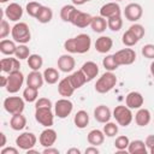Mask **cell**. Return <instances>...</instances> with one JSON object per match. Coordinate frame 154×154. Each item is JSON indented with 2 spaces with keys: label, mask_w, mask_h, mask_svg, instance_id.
<instances>
[{
  "label": "cell",
  "mask_w": 154,
  "mask_h": 154,
  "mask_svg": "<svg viewBox=\"0 0 154 154\" xmlns=\"http://www.w3.org/2000/svg\"><path fill=\"white\" fill-rule=\"evenodd\" d=\"M90 46H91V38L87 34H79L76 37L67 38L64 42V48L69 53L83 54L90 49Z\"/></svg>",
  "instance_id": "1"
},
{
  "label": "cell",
  "mask_w": 154,
  "mask_h": 154,
  "mask_svg": "<svg viewBox=\"0 0 154 154\" xmlns=\"http://www.w3.org/2000/svg\"><path fill=\"white\" fill-rule=\"evenodd\" d=\"M117 84V77L112 71H107L96 81L95 83V90L100 94H106L111 91Z\"/></svg>",
  "instance_id": "2"
},
{
  "label": "cell",
  "mask_w": 154,
  "mask_h": 154,
  "mask_svg": "<svg viewBox=\"0 0 154 154\" xmlns=\"http://www.w3.org/2000/svg\"><path fill=\"white\" fill-rule=\"evenodd\" d=\"M11 35H12V38L13 41L18 42L19 45H25L30 41L31 38V34H30V29L26 23L24 22H19V23H16L12 29H11Z\"/></svg>",
  "instance_id": "3"
},
{
  "label": "cell",
  "mask_w": 154,
  "mask_h": 154,
  "mask_svg": "<svg viewBox=\"0 0 154 154\" xmlns=\"http://www.w3.org/2000/svg\"><path fill=\"white\" fill-rule=\"evenodd\" d=\"M112 114H113L116 122L118 123V125H120V126L130 125L131 122H132V118H134L131 108H129L128 106H123V105L116 106V108L113 109Z\"/></svg>",
  "instance_id": "4"
},
{
  "label": "cell",
  "mask_w": 154,
  "mask_h": 154,
  "mask_svg": "<svg viewBox=\"0 0 154 154\" xmlns=\"http://www.w3.org/2000/svg\"><path fill=\"white\" fill-rule=\"evenodd\" d=\"M24 101L25 100L19 97V96H8L4 100V108L10 114L22 113L24 111V107H25Z\"/></svg>",
  "instance_id": "5"
},
{
  "label": "cell",
  "mask_w": 154,
  "mask_h": 154,
  "mask_svg": "<svg viewBox=\"0 0 154 154\" xmlns=\"http://www.w3.org/2000/svg\"><path fill=\"white\" fill-rule=\"evenodd\" d=\"M24 83V75L18 70L14 72L8 73L7 76V85H6V90L10 94H16L19 91V89L22 88Z\"/></svg>",
  "instance_id": "6"
},
{
  "label": "cell",
  "mask_w": 154,
  "mask_h": 154,
  "mask_svg": "<svg viewBox=\"0 0 154 154\" xmlns=\"http://www.w3.org/2000/svg\"><path fill=\"white\" fill-rule=\"evenodd\" d=\"M72 109H73V103L69 100V97L59 99L54 103V114L60 119L69 117L71 114Z\"/></svg>",
  "instance_id": "7"
},
{
  "label": "cell",
  "mask_w": 154,
  "mask_h": 154,
  "mask_svg": "<svg viewBox=\"0 0 154 154\" xmlns=\"http://www.w3.org/2000/svg\"><path fill=\"white\" fill-rule=\"evenodd\" d=\"M54 116L52 108H35V119L45 128H51L53 125Z\"/></svg>",
  "instance_id": "8"
},
{
  "label": "cell",
  "mask_w": 154,
  "mask_h": 154,
  "mask_svg": "<svg viewBox=\"0 0 154 154\" xmlns=\"http://www.w3.org/2000/svg\"><path fill=\"white\" fill-rule=\"evenodd\" d=\"M113 55H114L116 61L118 63L119 66L120 65H131L136 60V52L132 48H123V49H119Z\"/></svg>",
  "instance_id": "9"
},
{
  "label": "cell",
  "mask_w": 154,
  "mask_h": 154,
  "mask_svg": "<svg viewBox=\"0 0 154 154\" xmlns=\"http://www.w3.org/2000/svg\"><path fill=\"white\" fill-rule=\"evenodd\" d=\"M36 141H37V138H36L35 134H32V132H23L16 138V146L19 149L28 150V149L35 147Z\"/></svg>",
  "instance_id": "10"
},
{
  "label": "cell",
  "mask_w": 154,
  "mask_h": 154,
  "mask_svg": "<svg viewBox=\"0 0 154 154\" xmlns=\"http://www.w3.org/2000/svg\"><path fill=\"white\" fill-rule=\"evenodd\" d=\"M143 14V8L140 4L137 2H131L129 5L125 6V10H124V16L130 22H137L138 19H141Z\"/></svg>",
  "instance_id": "11"
},
{
  "label": "cell",
  "mask_w": 154,
  "mask_h": 154,
  "mask_svg": "<svg viewBox=\"0 0 154 154\" xmlns=\"http://www.w3.org/2000/svg\"><path fill=\"white\" fill-rule=\"evenodd\" d=\"M91 20H93V16H90L87 12H82V11L76 10L75 14L72 16L71 24H73L77 28H87L88 25H90Z\"/></svg>",
  "instance_id": "12"
},
{
  "label": "cell",
  "mask_w": 154,
  "mask_h": 154,
  "mask_svg": "<svg viewBox=\"0 0 154 154\" xmlns=\"http://www.w3.org/2000/svg\"><path fill=\"white\" fill-rule=\"evenodd\" d=\"M100 16H102L106 19L114 17V16H122V10H120L119 4H117L116 1H112V2H107L102 5L100 8Z\"/></svg>",
  "instance_id": "13"
},
{
  "label": "cell",
  "mask_w": 154,
  "mask_h": 154,
  "mask_svg": "<svg viewBox=\"0 0 154 154\" xmlns=\"http://www.w3.org/2000/svg\"><path fill=\"white\" fill-rule=\"evenodd\" d=\"M57 137H58L57 131L51 129V128H47L41 132V135L38 137V141H40V144L46 148V147H52L55 143Z\"/></svg>",
  "instance_id": "14"
},
{
  "label": "cell",
  "mask_w": 154,
  "mask_h": 154,
  "mask_svg": "<svg viewBox=\"0 0 154 154\" xmlns=\"http://www.w3.org/2000/svg\"><path fill=\"white\" fill-rule=\"evenodd\" d=\"M5 16L11 22H18L22 18V16H23V8H22V6L19 4L11 2L5 8Z\"/></svg>",
  "instance_id": "15"
},
{
  "label": "cell",
  "mask_w": 154,
  "mask_h": 154,
  "mask_svg": "<svg viewBox=\"0 0 154 154\" xmlns=\"http://www.w3.org/2000/svg\"><path fill=\"white\" fill-rule=\"evenodd\" d=\"M143 102H144V99L142 96L141 93L138 91H130L128 95H126V99H125V103L129 108L131 109H138L143 106Z\"/></svg>",
  "instance_id": "16"
},
{
  "label": "cell",
  "mask_w": 154,
  "mask_h": 154,
  "mask_svg": "<svg viewBox=\"0 0 154 154\" xmlns=\"http://www.w3.org/2000/svg\"><path fill=\"white\" fill-rule=\"evenodd\" d=\"M58 69L63 72H71L75 69L76 61L71 54H63L58 58Z\"/></svg>",
  "instance_id": "17"
},
{
  "label": "cell",
  "mask_w": 154,
  "mask_h": 154,
  "mask_svg": "<svg viewBox=\"0 0 154 154\" xmlns=\"http://www.w3.org/2000/svg\"><path fill=\"white\" fill-rule=\"evenodd\" d=\"M0 69L2 72L11 73L14 71H18L20 69L19 59L17 58H4L0 60Z\"/></svg>",
  "instance_id": "18"
},
{
  "label": "cell",
  "mask_w": 154,
  "mask_h": 154,
  "mask_svg": "<svg viewBox=\"0 0 154 154\" xmlns=\"http://www.w3.org/2000/svg\"><path fill=\"white\" fill-rule=\"evenodd\" d=\"M111 117H112V112H111V109H109L107 106H105V105H99V106H96V108L94 109V118H95L99 123L105 124V123L109 122Z\"/></svg>",
  "instance_id": "19"
},
{
  "label": "cell",
  "mask_w": 154,
  "mask_h": 154,
  "mask_svg": "<svg viewBox=\"0 0 154 154\" xmlns=\"http://www.w3.org/2000/svg\"><path fill=\"white\" fill-rule=\"evenodd\" d=\"M81 70L83 71L85 78H87V82L93 81V79L97 76V73H99V66H97V64L94 63V61H85V63L82 65Z\"/></svg>",
  "instance_id": "20"
},
{
  "label": "cell",
  "mask_w": 154,
  "mask_h": 154,
  "mask_svg": "<svg viewBox=\"0 0 154 154\" xmlns=\"http://www.w3.org/2000/svg\"><path fill=\"white\" fill-rule=\"evenodd\" d=\"M45 82V78H43V73H41L40 71H31L28 76H26V85L28 87H32V88H36V89H40L42 87Z\"/></svg>",
  "instance_id": "21"
},
{
  "label": "cell",
  "mask_w": 154,
  "mask_h": 154,
  "mask_svg": "<svg viewBox=\"0 0 154 154\" xmlns=\"http://www.w3.org/2000/svg\"><path fill=\"white\" fill-rule=\"evenodd\" d=\"M75 90H76V89L73 88V85H72V83H71L69 76L65 77V78H63V79L58 83V93H59L61 96H64V97H70V96L73 94Z\"/></svg>",
  "instance_id": "22"
},
{
  "label": "cell",
  "mask_w": 154,
  "mask_h": 154,
  "mask_svg": "<svg viewBox=\"0 0 154 154\" xmlns=\"http://www.w3.org/2000/svg\"><path fill=\"white\" fill-rule=\"evenodd\" d=\"M113 47V40L109 36H100L95 41V49L99 53H107Z\"/></svg>",
  "instance_id": "23"
},
{
  "label": "cell",
  "mask_w": 154,
  "mask_h": 154,
  "mask_svg": "<svg viewBox=\"0 0 154 154\" xmlns=\"http://www.w3.org/2000/svg\"><path fill=\"white\" fill-rule=\"evenodd\" d=\"M150 112L147 108H138V111L135 114V122L138 126H147L150 123Z\"/></svg>",
  "instance_id": "24"
},
{
  "label": "cell",
  "mask_w": 154,
  "mask_h": 154,
  "mask_svg": "<svg viewBox=\"0 0 154 154\" xmlns=\"http://www.w3.org/2000/svg\"><path fill=\"white\" fill-rule=\"evenodd\" d=\"M26 125V118L25 116H23L22 113H17V114H12L11 119H10V126L12 130L14 131H19L23 130Z\"/></svg>",
  "instance_id": "25"
},
{
  "label": "cell",
  "mask_w": 154,
  "mask_h": 154,
  "mask_svg": "<svg viewBox=\"0 0 154 154\" xmlns=\"http://www.w3.org/2000/svg\"><path fill=\"white\" fill-rule=\"evenodd\" d=\"M87 140H88L89 144L97 147V146H100V144L103 143V141H105V134H103V131H101L99 129H94V130L89 131V134L87 136Z\"/></svg>",
  "instance_id": "26"
},
{
  "label": "cell",
  "mask_w": 154,
  "mask_h": 154,
  "mask_svg": "<svg viewBox=\"0 0 154 154\" xmlns=\"http://www.w3.org/2000/svg\"><path fill=\"white\" fill-rule=\"evenodd\" d=\"M128 152L130 154H147V146L141 140H134L130 141Z\"/></svg>",
  "instance_id": "27"
},
{
  "label": "cell",
  "mask_w": 154,
  "mask_h": 154,
  "mask_svg": "<svg viewBox=\"0 0 154 154\" xmlns=\"http://www.w3.org/2000/svg\"><path fill=\"white\" fill-rule=\"evenodd\" d=\"M90 26H91V30L95 31V32H103L108 26H107V19L103 18L102 16H95L93 17V20L90 23Z\"/></svg>",
  "instance_id": "28"
},
{
  "label": "cell",
  "mask_w": 154,
  "mask_h": 154,
  "mask_svg": "<svg viewBox=\"0 0 154 154\" xmlns=\"http://www.w3.org/2000/svg\"><path fill=\"white\" fill-rule=\"evenodd\" d=\"M69 78H70V81H71V83H72V85H73L75 89H79L81 87L84 85V83H87V78H85V76H84V73H83L82 70L73 71L69 76Z\"/></svg>",
  "instance_id": "29"
},
{
  "label": "cell",
  "mask_w": 154,
  "mask_h": 154,
  "mask_svg": "<svg viewBox=\"0 0 154 154\" xmlns=\"http://www.w3.org/2000/svg\"><path fill=\"white\" fill-rule=\"evenodd\" d=\"M53 18V11L51 7L48 6H41V8L38 10V13L36 16V19L38 23H42V24H46V23H49Z\"/></svg>",
  "instance_id": "30"
},
{
  "label": "cell",
  "mask_w": 154,
  "mask_h": 154,
  "mask_svg": "<svg viewBox=\"0 0 154 154\" xmlns=\"http://www.w3.org/2000/svg\"><path fill=\"white\" fill-rule=\"evenodd\" d=\"M73 123L78 129H84L87 128V125L89 124V114L87 113V111L81 109L75 114L73 118Z\"/></svg>",
  "instance_id": "31"
},
{
  "label": "cell",
  "mask_w": 154,
  "mask_h": 154,
  "mask_svg": "<svg viewBox=\"0 0 154 154\" xmlns=\"http://www.w3.org/2000/svg\"><path fill=\"white\" fill-rule=\"evenodd\" d=\"M16 41L13 40H6V38H2L0 41V52L5 55H12L16 53V49H17V46L14 43Z\"/></svg>",
  "instance_id": "32"
},
{
  "label": "cell",
  "mask_w": 154,
  "mask_h": 154,
  "mask_svg": "<svg viewBox=\"0 0 154 154\" xmlns=\"http://www.w3.org/2000/svg\"><path fill=\"white\" fill-rule=\"evenodd\" d=\"M43 78L45 82L48 84H55L59 81V72L54 67H47L43 71Z\"/></svg>",
  "instance_id": "33"
},
{
  "label": "cell",
  "mask_w": 154,
  "mask_h": 154,
  "mask_svg": "<svg viewBox=\"0 0 154 154\" xmlns=\"http://www.w3.org/2000/svg\"><path fill=\"white\" fill-rule=\"evenodd\" d=\"M76 10H77V8L75 7V5H65V6H63L61 10H60V18H61L64 22L71 23L72 16L75 14Z\"/></svg>",
  "instance_id": "34"
},
{
  "label": "cell",
  "mask_w": 154,
  "mask_h": 154,
  "mask_svg": "<svg viewBox=\"0 0 154 154\" xmlns=\"http://www.w3.org/2000/svg\"><path fill=\"white\" fill-rule=\"evenodd\" d=\"M26 60H28V66L34 71H38L43 65V59L38 54H30Z\"/></svg>",
  "instance_id": "35"
},
{
  "label": "cell",
  "mask_w": 154,
  "mask_h": 154,
  "mask_svg": "<svg viewBox=\"0 0 154 154\" xmlns=\"http://www.w3.org/2000/svg\"><path fill=\"white\" fill-rule=\"evenodd\" d=\"M138 41H140V40L136 37V35H135L130 29H128V30L123 34V36H122V42H123V45H125L126 47H132V46H135Z\"/></svg>",
  "instance_id": "36"
},
{
  "label": "cell",
  "mask_w": 154,
  "mask_h": 154,
  "mask_svg": "<svg viewBox=\"0 0 154 154\" xmlns=\"http://www.w3.org/2000/svg\"><path fill=\"white\" fill-rule=\"evenodd\" d=\"M37 97H38V89L26 85V88L23 91V99L26 102H35Z\"/></svg>",
  "instance_id": "37"
},
{
  "label": "cell",
  "mask_w": 154,
  "mask_h": 154,
  "mask_svg": "<svg viewBox=\"0 0 154 154\" xmlns=\"http://www.w3.org/2000/svg\"><path fill=\"white\" fill-rule=\"evenodd\" d=\"M107 26L112 31H119L123 26V19L122 16H114L111 18H107Z\"/></svg>",
  "instance_id": "38"
},
{
  "label": "cell",
  "mask_w": 154,
  "mask_h": 154,
  "mask_svg": "<svg viewBox=\"0 0 154 154\" xmlns=\"http://www.w3.org/2000/svg\"><path fill=\"white\" fill-rule=\"evenodd\" d=\"M102 65H103V67L107 70V71H116L118 67H119V65H118V63L116 61V58H114V55L113 54H108V55H106L105 58H103V60H102Z\"/></svg>",
  "instance_id": "39"
},
{
  "label": "cell",
  "mask_w": 154,
  "mask_h": 154,
  "mask_svg": "<svg viewBox=\"0 0 154 154\" xmlns=\"http://www.w3.org/2000/svg\"><path fill=\"white\" fill-rule=\"evenodd\" d=\"M102 131H103L105 136H107V137H113V136H116V135L118 134V123H117V124H116V123H112V122L105 123Z\"/></svg>",
  "instance_id": "40"
},
{
  "label": "cell",
  "mask_w": 154,
  "mask_h": 154,
  "mask_svg": "<svg viewBox=\"0 0 154 154\" xmlns=\"http://www.w3.org/2000/svg\"><path fill=\"white\" fill-rule=\"evenodd\" d=\"M30 55V49L29 47H26L25 45H19L17 46V49H16V53H14V57L19 60H23V59H28Z\"/></svg>",
  "instance_id": "41"
},
{
  "label": "cell",
  "mask_w": 154,
  "mask_h": 154,
  "mask_svg": "<svg viewBox=\"0 0 154 154\" xmlns=\"http://www.w3.org/2000/svg\"><path fill=\"white\" fill-rule=\"evenodd\" d=\"M130 140L128 136H118L114 141V147L117 150H126L129 147Z\"/></svg>",
  "instance_id": "42"
},
{
  "label": "cell",
  "mask_w": 154,
  "mask_h": 154,
  "mask_svg": "<svg viewBox=\"0 0 154 154\" xmlns=\"http://www.w3.org/2000/svg\"><path fill=\"white\" fill-rule=\"evenodd\" d=\"M41 6H42V5L38 4V2H36V1H30V2H28V4H26V7H25L26 13H28L30 17L36 18V16H37L38 10L41 8Z\"/></svg>",
  "instance_id": "43"
},
{
  "label": "cell",
  "mask_w": 154,
  "mask_h": 154,
  "mask_svg": "<svg viewBox=\"0 0 154 154\" xmlns=\"http://www.w3.org/2000/svg\"><path fill=\"white\" fill-rule=\"evenodd\" d=\"M141 53H142V55H143L144 58L154 60V45H152V43L144 45V46L141 48Z\"/></svg>",
  "instance_id": "44"
},
{
  "label": "cell",
  "mask_w": 154,
  "mask_h": 154,
  "mask_svg": "<svg viewBox=\"0 0 154 154\" xmlns=\"http://www.w3.org/2000/svg\"><path fill=\"white\" fill-rule=\"evenodd\" d=\"M12 28H10V24L6 19H2L0 22V38H6L10 35Z\"/></svg>",
  "instance_id": "45"
},
{
  "label": "cell",
  "mask_w": 154,
  "mask_h": 154,
  "mask_svg": "<svg viewBox=\"0 0 154 154\" xmlns=\"http://www.w3.org/2000/svg\"><path fill=\"white\" fill-rule=\"evenodd\" d=\"M53 103L48 97H40L35 101V108H52Z\"/></svg>",
  "instance_id": "46"
},
{
  "label": "cell",
  "mask_w": 154,
  "mask_h": 154,
  "mask_svg": "<svg viewBox=\"0 0 154 154\" xmlns=\"http://www.w3.org/2000/svg\"><path fill=\"white\" fill-rule=\"evenodd\" d=\"M135 35H136V37L138 38V40H141L143 36H144V28H143V25H141V24H137V23H135V24H132L130 28H129Z\"/></svg>",
  "instance_id": "47"
},
{
  "label": "cell",
  "mask_w": 154,
  "mask_h": 154,
  "mask_svg": "<svg viewBox=\"0 0 154 154\" xmlns=\"http://www.w3.org/2000/svg\"><path fill=\"white\" fill-rule=\"evenodd\" d=\"M0 153L1 154H18V149L13 147H4Z\"/></svg>",
  "instance_id": "48"
},
{
  "label": "cell",
  "mask_w": 154,
  "mask_h": 154,
  "mask_svg": "<svg viewBox=\"0 0 154 154\" xmlns=\"http://www.w3.org/2000/svg\"><path fill=\"white\" fill-rule=\"evenodd\" d=\"M144 143H146L147 148H149V149H150L152 147H154V135H149V136H147Z\"/></svg>",
  "instance_id": "49"
},
{
  "label": "cell",
  "mask_w": 154,
  "mask_h": 154,
  "mask_svg": "<svg viewBox=\"0 0 154 154\" xmlns=\"http://www.w3.org/2000/svg\"><path fill=\"white\" fill-rule=\"evenodd\" d=\"M42 153L43 154H59V150L57 148H53V146H52V147H46Z\"/></svg>",
  "instance_id": "50"
},
{
  "label": "cell",
  "mask_w": 154,
  "mask_h": 154,
  "mask_svg": "<svg viewBox=\"0 0 154 154\" xmlns=\"http://www.w3.org/2000/svg\"><path fill=\"white\" fill-rule=\"evenodd\" d=\"M84 152H85V154H97L99 149L96 148V146H91V147H88Z\"/></svg>",
  "instance_id": "51"
},
{
  "label": "cell",
  "mask_w": 154,
  "mask_h": 154,
  "mask_svg": "<svg viewBox=\"0 0 154 154\" xmlns=\"http://www.w3.org/2000/svg\"><path fill=\"white\" fill-rule=\"evenodd\" d=\"M0 137H1V143H0V147H5L6 146V135L4 134V132H1L0 134Z\"/></svg>",
  "instance_id": "52"
},
{
  "label": "cell",
  "mask_w": 154,
  "mask_h": 154,
  "mask_svg": "<svg viewBox=\"0 0 154 154\" xmlns=\"http://www.w3.org/2000/svg\"><path fill=\"white\" fill-rule=\"evenodd\" d=\"M67 154H81V150L78 148H70L67 150Z\"/></svg>",
  "instance_id": "53"
},
{
  "label": "cell",
  "mask_w": 154,
  "mask_h": 154,
  "mask_svg": "<svg viewBox=\"0 0 154 154\" xmlns=\"http://www.w3.org/2000/svg\"><path fill=\"white\" fill-rule=\"evenodd\" d=\"M0 79H1V87H5L7 85V77L6 76H0Z\"/></svg>",
  "instance_id": "54"
},
{
  "label": "cell",
  "mask_w": 154,
  "mask_h": 154,
  "mask_svg": "<svg viewBox=\"0 0 154 154\" xmlns=\"http://www.w3.org/2000/svg\"><path fill=\"white\" fill-rule=\"evenodd\" d=\"M85 2H87L85 0H72V4H73V5H77V6L83 5V4H85Z\"/></svg>",
  "instance_id": "55"
},
{
  "label": "cell",
  "mask_w": 154,
  "mask_h": 154,
  "mask_svg": "<svg viewBox=\"0 0 154 154\" xmlns=\"http://www.w3.org/2000/svg\"><path fill=\"white\" fill-rule=\"evenodd\" d=\"M149 70H150V73H152V76L154 77V60L152 61V64H150V66H149Z\"/></svg>",
  "instance_id": "56"
},
{
  "label": "cell",
  "mask_w": 154,
  "mask_h": 154,
  "mask_svg": "<svg viewBox=\"0 0 154 154\" xmlns=\"http://www.w3.org/2000/svg\"><path fill=\"white\" fill-rule=\"evenodd\" d=\"M149 152H150V154H154V147H152V148L149 149Z\"/></svg>",
  "instance_id": "57"
},
{
  "label": "cell",
  "mask_w": 154,
  "mask_h": 154,
  "mask_svg": "<svg viewBox=\"0 0 154 154\" xmlns=\"http://www.w3.org/2000/svg\"><path fill=\"white\" fill-rule=\"evenodd\" d=\"M7 1H8V0H0L1 4H5V2H7Z\"/></svg>",
  "instance_id": "58"
},
{
  "label": "cell",
  "mask_w": 154,
  "mask_h": 154,
  "mask_svg": "<svg viewBox=\"0 0 154 154\" xmlns=\"http://www.w3.org/2000/svg\"><path fill=\"white\" fill-rule=\"evenodd\" d=\"M114 1H123V0H114Z\"/></svg>",
  "instance_id": "59"
},
{
  "label": "cell",
  "mask_w": 154,
  "mask_h": 154,
  "mask_svg": "<svg viewBox=\"0 0 154 154\" xmlns=\"http://www.w3.org/2000/svg\"><path fill=\"white\" fill-rule=\"evenodd\" d=\"M85 1H87V2H88V1H91V0H85Z\"/></svg>",
  "instance_id": "60"
}]
</instances>
